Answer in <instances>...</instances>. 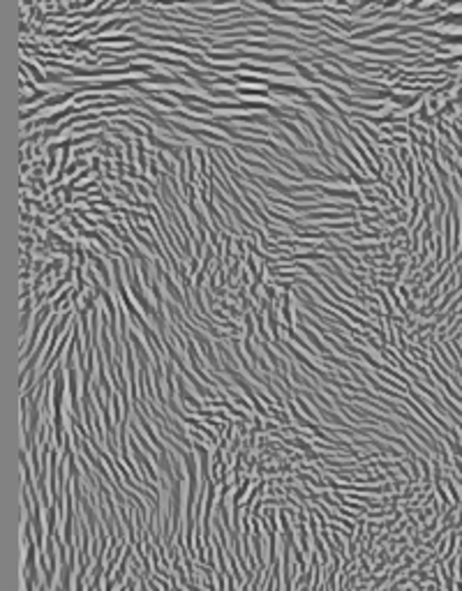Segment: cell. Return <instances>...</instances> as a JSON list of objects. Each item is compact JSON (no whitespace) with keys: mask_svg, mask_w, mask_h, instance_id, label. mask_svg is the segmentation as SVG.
<instances>
[{"mask_svg":"<svg viewBox=\"0 0 462 591\" xmlns=\"http://www.w3.org/2000/svg\"><path fill=\"white\" fill-rule=\"evenodd\" d=\"M227 591H238V586H236V580H234V577H227Z\"/></svg>","mask_w":462,"mask_h":591,"instance_id":"cell-1","label":"cell"}]
</instances>
